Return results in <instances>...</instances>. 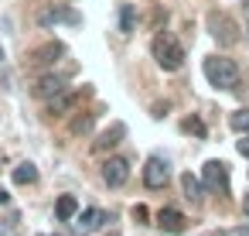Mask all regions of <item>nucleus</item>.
I'll use <instances>...</instances> for the list:
<instances>
[{
    "label": "nucleus",
    "mask_w": 249,
    "mask_h": 236,
    "mask_svg": "<svg viewBox=\"0 0 249 236\" xmlns=\"http://www.w3.org/2000/svg\"><path fill=\"white\" fill-rule=\"evenodd\" d=\"M123 137H126V127H123V123H113L106 134H99V140L92 144V151H96V154H103V151H113V147H116Z\"/></svg>",
    "instance_id": "9d476101"
},
{
    "label": "nucleus",
    "mask_w": 249,
    "mask_h": 236,
    "mask_svg": "<svg viewBox=\"0 0 249 236\" xmlns=\"http://www.w3.org/2000/svg\"><path fill=\"white\" fill-rule=\"evenodd\" d=\"M103 222H109V212H106V209H86V212H79V219H75V233H79V236H89V233H96Z\"/></svg>",
    "instance_id": "6e6552de"
},
{
    "label": "nucleus",
    "mask_w": 249,
    "mask_h": 236,
    "mask_svg": "<svg viewBox=\"0 0 249 236\" xmlns=\"http://www.w3.org/2000/svg\"><path fill=\"white\" fill-rule=\"evenodd\" d=\"M89 127H92V117H82V120H75V123H72V134H86Z\"/></svg>",
    "instance_id": "412c9836"
},
{
    "label": "nucleus",
    "mask_w": 249,
    "mask_h": 236,
    "mask_svg": "<svg viewBox=\"0 0 249 236\" xmlns=\"http://www.w3.org/2000/svg\"><path fill=\"white\" fill-rule=\"evenodd\" d=\"M229 127H232L235 134H249V110H235V113L229 117Z\"/></svg>",
    "instance_id": "a211bd4d"
},
{
    "label": "nucleus",
    "mask_w": 249,
    "mask_h": 236,
    "mask_svg": "<svg viewBox=\"0 0 249 236\" xmlns=\"http://www.w3.org/2000/svg\"><path fill=\"white\" fill-rule=\"evenodd\" d=\"M75 99H79L75 93H69V89H62L58 96H52V99H48V113H52V117H55V113H69V110L75 106Z\"/></svg>",
    "instance_id": "4468645a"
},
{
    "label": "nucleus",
    "mask_w": 249,
    "mask_h": 236,
    "mask_svg": "<svg viewBox=\"0 0 249 236\" xmlns=\"http://www.w3.org/2000/svg\"><path fill=\"white\" fill-rule=\"evenodd\" d=\"M55 216H58V222H72V219L79 216V198H75V195H58Z\"/></svg>",
    "instance_id": "ddd939ff"
},
{
    "label": "nucleus",
    "mask_w": 249,
    "mask_h": 236,
    "mask_svg": "<svg viewBox=\"0 0 249 236\" xmlns=\"http://www.w3.org/2000/svg\"><path fill=\"white\" fill-rule=\"evenodd\" d=\"M7 202H11V195H7L4 188H0V205H7Z\"/></svg>",
    "instance_id": "b1692460"
},
{
    "label": "nucleus",
    "mask_w": 249,
    "mask_h": 236,
    "mask_svg": "<svg viewBox=\"0 0 249 236\" xmlns=\"http://www.w3.org/2000/svg\"><path fill=\"white\" fill-rule=\"evenodd\" d=\"M208 28H212V35H215L218 45H235V41H239L235 24H232L225 14H208Z\"/></svg>",
    "instance_id": "423d86ee"
},
{
    "label": "nucleus",
    "mask_w": 249,
    "mask_h": 236,
    "mask_svg": "<svg viewBox=\"0 0 249 236\" xmlns=\"http://www.w3.org/2000/svg\"><path fill=\"white\" fill-rule=\"evenodd\" d=\"M62 89H65V79H62V76H55V72H52V76H41V79L31 86V93H35L38 99H45V103H48L52 96H58Z\"/></svg>",
    "instance_id": "1a4fd4ad"
},
{
    "label": "nucleus",
    "mask_w": 249,
    "mask_h": 236,
    "mask_svg": "<svg viewBox=\"0 0 249 236\" xmlns=\"http://www.w3.org/2000/svg\"><path fill=\"white\" fill-rule=\"evenodd\" d=\"M133 24H137L133 4H123V7H120V31H123V35H133Z\"/></svg>",
    "instance_id": "f3484780"
},
{
    "label": "nucleus",
    "mask_w": 249,
    "mask_h": 236,
    "mask_svg": "<svg viewBox=\"0 0 249 236\" xmlns=\"http://www.w3.org/2000/svg\"><path fill=\"white\" fill-rule=\"evenodd\" d=\"M184 130H188V134H198V137H205V123H201L198 117H191V120H184Z\"/></svg>",
    "instance_id": "aec40b11"
},
{
    "label": "nucleus",
    "mask_w": 249,
    "mask_h": 236,
    "mask_svg": "<svg viewBox=\"0 0 249 236\" xmlns=\"http://www.w3.org/2000/svg\"><path fill=\"white\" fill-rule=\"evenodd\" d=\"M35 181H38V168L35 164L24 161V164L14 168V185H35Z\"/></svg>",
    "instance_id": "2eb2a0df"
},
{
    "label": "nucleus",
    "mask_w": 249,
    "mask_h": 236,
    "mask_svg": "<svg viewBox=\"0 0 249 236\" xmlns=\"http://www.w3.org/2000/svg\"><path fill=\"white\" fill-rule=\"evenodd\" d=\"M201 72H205V79H208L215 89H235V86H239V65H235L232 59H225V55L205 59Z\"/></svg>",
    "instance_id": "f257e3e1"
},
{
    "label": "nucleus",
    "mask_w": 249,
    "mask_h": 236,
    "mask_svg": "<svg viewBox=\"0 0 249 236\" xmlns=\"http://www.w3.org/2000/svg\"><path fill=\"white\" fill-rule=\"evenodd\" d=\"M126 178H130V164H126L123 157H109V161H103V181H106L109 188L126 185Z\"/></svg>",
    "instance_id": "0eeeda50"
},
{
    "label": "nucleus",
    "mask_w": 249,
    "mask_h": 236,
    "mask_svg": "<svg viewBox=\"0 0 249 236\" xmlns=\"http://www.w3.org/2000/svg\"><path fill=\"white\" fill-rule=\"evenodd\" d=\"M58 55H65V48H62L58 41H52V45H45V48H38V52L31 55V65H35V69H41V65H55Z\"/></svg>",
    "instance_id": "9b49d317"
},
{
    "label": "nucleus",
    "mask_w": 249,
    "mask_h": 236,
    "mask_svg": "<svg viewBox=\"0 0 249 236\" xmlns=\"http://www.w3.org/2000/svg\"><path fill=\"white\" fill-rule=\"evenodd\" d=\"M133 219H137V222H147V219H150L147 205H133Z\"/></svg>",
    "instance_id": "4be33fe9"
},
{
    "label": "nucleus",
    "mask_w": 249,
    "mask_h": 236,
    "mask_svg": "<svg viewBox=\"0 0 249 236\" xmlns=\"http://www.w3.org/2000/svg\"><path fill=\"white\" fill-rule=\"evenodd\" d=\"M235 147H239V154H242V157H249V134H242V140H239Z\"/></svg>",
    "instance_id": "5701e85b"
},
{
    "label": "nucleus",
    "mask_w": 249,
    "mask_h": 236,
    "mask_svg": "<svg viewBox=\"0 0 249 236\" xmlns=\"http://www.w3.org/2000/svg\"><path fill=\"white\" fill-rule=\"evenodd\" d=\"M242 209H246V216H249V195H246V198H242Z\"/></svg>",
    "instance_id": "393cba45"
},
{
    "label": "nucleus",
    "mask_w": 249,
    "mask_h": 236,
    "mask_svg": "<svg viewBox=\"0 0 249 236\" xmlns=\"http://www.w3.org/2000/svg\"><path fill=\"white\" fill-rule=\"evenodd\" d=\"M0 236H21V219L18 216L0 219Z\"/></svg>",
    "instance_id": "6ab92c4d"
},
{
    "label": "nucleus",
    "mask_w": 249,
    "mask_h": 236,
    "mask_svg": "<svg viewBox=\"0 0 249 236\" xmlns=\"http://www.w3.org/2000/svg\"><path fill=\"white\" fill-rule=\"evenodd\" d=\"M150 52H154V62H157L164 72H178V69L184 65V48H181V41H178L174 35H167V31L154 38Z\"/></svg>",
    "instance_id": "f03ea898"
},
{
    "label": "nucleus",
    "mask_w": 249,
    "mask_h": 236,
    "mask_svg": "<svg viewBox=\"0 0 249 236\" xmlns=\"http://www.w3.org/2000/svg\"><path fill=\"white\" fill-rule=\"evenodd\" d=\"M184 222H188V219H184L178 209H160V212H157V226H160L164 233H181Z\"/></svg>",
    "instance_id": "f8f14e48"
},
{
    "label": "nucleus",
    "mask_w": 249,
    "mask_h": 236,
    "mask_svg": "<svg viewBox=\"0 0 249 236\" xmlns=\"http://www.w3.org/2000/svg\"><path fill=\"white\" fill-rule=\"evenodd\" d=\"M181 188H184V195H188L191 202H198V198H201V192H205V185H201L191 171H188V175H181Z\"/></svg>",
    "instance_id": "dca6fc26"
},
{
    "label": "nucleus",
    "mask_w": 249,
    "mask_h": 236,
    "mask_svg": "<svg viewBox=\"0 0 249 236\" xmlns=\"http://www.w3.org/2000/svg\"><path fill=\"white\" fill-rule=\"evenodd\" d=\"M167 181H171L167 161H164V157H150L147 168H143V185H147V188H164Z\"/></svg>",
    "instance_id": "39448f33"
},
{
    "label": "nucleus",
    "mask_w": 249,
    "mask_h": 236,
    "mask_svg": "<svg viewBox=\"0 0 249 236\" xmlns=\"http://www.w3.org/2000/svg\"><path fill=\"white\" fill-rule=\"evenodd\" d=\"M0 62H4V45H0Z\"/></svg>",
    "instance_id": "a878e982"
},
{
    "label": "nucleus",
    "mask_w": 249,
    "mask_h": 236,
    "mask_svg": "<svg viewBox=\"0 0 249 236\" xmlns=\"http://www.w3.org/2000/svg\"><path fill=\"white\" fill-rule=\"evenodd\" d=\"M82 18L72 11V7H65V4H48V7H41L38 11V24L41 28H55V24H79Z\"/></svg>",
    "instance_id": "7ed1b4c3"
},
{
    "label": "nucleus",
    "mask_w": 249,
    "mask_h": 236,
    "mask_svg": "<svg viewBox=\"0 0 249 236\" xmlns=\"http://www.w3.org/2000/svg\"><path fill=\"white\" fill-rule=\"evenodd\" d=\"M201 185L225 195V192H229V168H225L222 161H208L205 171H201Z\"/></svg>",
    "instance_id": "20e7f679"
}]
</instances>
